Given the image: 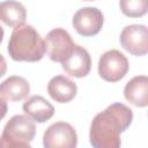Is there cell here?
Returning a JSON list of instances; mask_svg holds the SVG:
<instances>
[{
  "mask_svg": "<svg viewBox=\"0 0 148 148\" xmlns=\"http://www.w3.org/2000/svg\"><path fill=\"white\" fill-rule=\"evenodd\" d=\"M3 29H2V27L0 25V44H1V42H2V39H3Z\"/></svg>",
  "mask_w": 148,
  "mask_h": 148,
  "instance_id": "cell-18",
  "label": "cell"
},
{
  "mask_svg": "<svg viewBox=\"0 0 148 148\" xmlns=\"http://www.w3.org/2000/svg\"><path fill=\"white\" fill-rule=\"evenodd\" d=\"M36 134L34 120L24 114L13 116L0 135V148H29Z\"/></svg>",
  "mask_w": 148,
  "mask_h": 148,
  "instance_id": "cell-3",
  "label": "cell"
},
{
  "mask_svg": "<svg viewBox=\"0 0 148 148\" xmlns=\"http://www.w3.org/2000/svg\"><path fill=\"white\" fill-rule=\"evenodd\" d=\"M22 108L24 113L37 123H45L46 120L51 119L54 114L53 105L47 99H45L43 96L39 95L29 97L23 103Z\"/></svg>",
  "mask_w": 148,
  "mask_h": 148,
  "instance_id": "cell-12",
  "label": "cell"
},
{
  "mask_svg": "<svg viewBox=\"0 0 148 148\" xmlns=\"http://www.w3.org/2000/svg\"><path fill=\"white\" fill-rule=\"evenodd\" d=\"M6 71H7V62H6L5 57L0 53V77L5 75Z\"/></svg>",
  "mask_w": 148,
  "mask_h": 148,
  "instance_id": "cell-17",
  "label": "cell"
},
{
  "mask_svg": "<svg viewBox=\"0 0 148 148\" xmlns=\"http://www.w3.org/2000/svg\"><path fill=\"white\" fill-rule=\"evenodd\" d=\"M61 67L67 74L74 77H83L88 75L91 68L89 52L84 47L75 44L71 54L61 62Z\"/></svg>",
  "mask_w": 148,
  "mask_h": 148,
  "instance_id": "cell-9",
  "label": "cell"
},
{
  "mask_svg": "<svg viewBox=\"0 0 148 148\" xmlns=\"http://www.w3.org/2000/svg\"><path fill=\"white\" fill-rule=\"evenodd\" d=\"M7 51L15 61H39L45 54V43L37 30L29 24H22L10 35Z\"/></svg>",
  "mask_w": 148,
  "mask_h": 148,
  "instance_id": "cell-2",
  "label": "cell"
},
{
  "mask_svg": "<svg viewBox=\"0 0 148 148\" xmlns=\"http://www.w3.org/2000/svg\"><path fill=\"white\" fill-rule=\"evenodd\" d=\"M84 1H94V0H84Z\"/></svg>",
  "mask_w": 148,
  "mask_h": 148,
  "instance_id": "cell-19",
  "label": "cell"
},
{
  "mask_svg": "<svg viewBox=\"0 0 148 148\" xmlns=\"http://www.w3.org/2000/svg\"><path fill=\"white\" fill-rule=\"evenodd\" d=\"M45 51L49 58L54 62H62L73 51L74 42L62 28L52 29L45 37Z\"/></svg>",
  "mask_w": 148,
  "mask_h": 148,
  "instance_id": "cell-6",
  "label": "cell"
},
{
  "mask_svg": "<svg viewBox=\"0 0 148 148\" xmlns=\"http://www.w3.org/2000/svg\"><path fill=\"white\" fill-rule=\"evenodd\" d=\"M130 64L124 53L118 50H109L104 52L98 60V74L108 82H117L121 80L128 72Z\"/></svg>",
  "mask_w": 148,
  "mask_h": 148,
  "instance_id": "cell-4",
  "label": "cell"
},
{
  "mask_svg": "<svg viewBox=\"0 0 148 148\" xmlns=\"http://www.w3.org/2000/svg\"><path fill=\"white\" fill-rule=\"evenodd\" d=\"M125 98L138 108H146L148 104V77L138 75L132 77L124 88Z\"/></svg>",
  "mask_w": 148,
  "mask_h": 148,
  "instance_id": "cell-11",
  "label": "cell"
},
{
  "mask_svg": "<svg viewBox=\"0 0 148 148\" xmlns=\"http://www.w3.org/2000/svg\"><path fill=\"white\" fill-rule=\"evenodd\" d=\"M103 22L104 16L96 7H83L79 9L72 20L76 32L83 37L97 35L103 27Z\"/></svg>",
  "mask_w": 148,
  "mask_h": 148,
  "instance_id": "cell-7",
  "label": "cell"
},
{
  "mask_svg": "<svg viewBox=\"0 0 148 148\" xmlns=\"http://www.w3.org/2000/svg\"><path fill=\"white\" fill-rule=\"evenodd\" d=\"M148 29L143 24H131L123 29L120 32L121 46L133 56L141 57L148 51L147 46Z\"/></svg>",
  "mask_w": 148,
  "mask_h": 148,
  "instance_id": "cell-8",
  "label": "cell"
},
{
  "mask_svg": "<svg viewBox=\"0 0 148 148\" xmlns=\"http://www.w3.org/2000/svg\"><path fill=\"white\" fill-rule=\"evenodd\" d=\"M30 92V84L28 81L18 75L7 77L0 83V96L9 102L22 101L28 97Z\"/></svg>",
  "mask_w": 148,
  "mask_h": 148,
  "instance_id": "cell-13",
  "label": "cell"
},
{
  "mask_svg": "<svg viewBox=\"0 0 148 148\" xmlns=\"http://www.w3.org/2000/svg\"><path fill=\"white\" fill-rule=\"evenodd\" d=\"M77 87L65 75H56L47 83V92L58 103H68L76 96Z\"/></svg>",
  "mask_w": 148,
  "mask_h": 148,
  "instance_id": "cell-10",
  "label": "cell"
},
{
  "mask_svg": "<svg viewBox=\"0 0 148 148\" xmlns=\"http://www.w3.org/2000/svg\"><path fill=\"white\" fill-rule=\"evenodd\" d=\"M7 110H8L7 103H6V102H5V99L1 97V98H0V120L6 116Z\"/></svg>",
  "mask_w": 148,
  "mask_h": 148,
  "instance_id": "cell-16",
  "label": "cell"
},
{
  "mask_svg": "<svg viewBox=\"0 0 148 148\" xmlns=\"http://www.w3.org/2000/svg\"><path fill=\"white\" fill-rule=\"evenodd\" d=\"M27 18L25 7L15 0L0 2V21L12 28H17L24 24Z\"/></svg>",
  "mask_w": 148,
  "mask_h": 148,
  "instance_id": "cell-14",
  "label": "cell"
},
{
  "mask_svg": "<svg viewBox=\"0 0 148 148\" xmlns=\"http://www.w3.org/2000/svg\"><path fill=\"white\" fill-rule=\"evenodd\" d=\"M43 145L45 148H75L77 145L76 131L68 123H53L44 132Z\"/></svg>",
  "mask_w": 148,
  "mask_h": 148,
  "instance_id": "cell-5",
  "label": "cell"
},
{
  "mask_svg": "<svg viewBox=\"0 0 148 148\" xmlns=\"http://www.w3.org/2000/svg\"><path fill=\"white\" fill-rule=\"evenodd\" d=\"M120 10L128 17H141L147 13L148 0H119Z\"/></svg>",
  "mask_w": 148,
  "mask_h": 148,
  "instance_id": "cell-15",
  "label": "cell"
},
{
  "mask_svg": "<svg viewBox=\"0 0 148 148\" xmlns=\"http://www.w3.org/2000/svg\"><path fill=\"white\" fill-rule=\"evenodd\" d=\"M133 120V111L123 103H113L97 113L90 124L89 140L95 148H118L120 134Z\"/></svg>",
  "mask_w": 148,
  "mask_h": 148,
  "instance_id": "cell-1",
  "label": "cell"
}]
</instances>
